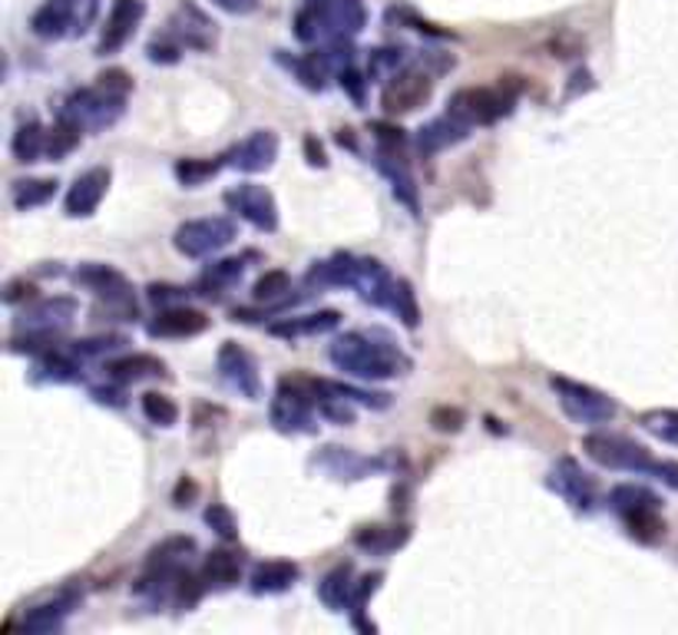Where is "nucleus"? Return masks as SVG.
Listing matches in <instances>:
<instances>
[{"instance_id":"nucleus-21","label":"nucleus","mask_w":678,"mask_h":635,"mask_svg":"<svg viewBox=\"0 0 678 635\" xmlns=\"http://www.w3.org/2000/svg\"><path fill=\"white\" fill-rule=\"evenodd\" d=\"M298 566L288 562V559H272V562H262L255 572H252V592H285L295 579H298Z\"/></svg>"},{"instance_id":"nucleus-16","label":"nucleus","mask_w":678,"mask_h":635,"mask_svg":"<svg viewBox=\"0 0 678 635\" xmlns=\"http://www.w3.org/2000/svg\"><path fill=\"white\" fill-rule=\"evenodd\" d=\"M107 186H110V169H90V173H84V176L74 183L70 196H67V216H74V219L94 216L97 206H100V199L107 196Z\"/></svg>"},{"instance_id":"nucleus-10","label":"nucleus","mask_w":678,"mask_h":635,"mask_svg":"<svg viewBox=\"0 0 678 635\" xmlns=\"http://www.w3.org/2000/svg\"><path fill=\"white\" fill-rule=\"evenodd\" d=\"M179 47H193V51H209L216 44V24L196 8L189 0L176 8V14L170 18V31H166Z\"/></svg>"},{"instance_id":"nucleus-32","label":"nucleus","mask_w":678,"mask_h":635,"mask_svg":"<svg viewBox=\"0 0 678 635\" xmlns=\"http://www.w3.org/2000/svg\"><path fill=\"white\" fill-rule=\"evenodd\" d=\"M404 54L407 51H397V47H384V51H374L371 54V64H368V84H384V80H394L397 77V67L404 64Z\"/></svg>"},{"instance_id":"nucleus-19","label":"nucleus","mask_w":678,"mask_h":635,"mask_svg":"<svg viewBox=\"0 0 678 635\" xmlns=\"http://www.w3.org/2000/svg\"><path fill=\"white\" fill-rule=\"evenodd\" d=\"M467 123H460L457 117H440V120H434V123H427L424 130H420V136H417V146L424 150V153H440V150H447V146H453V143H460V140H467Z\"/></svg>"},{"instance_id":"nucleus-14","label":"nucleus","mask_w":678,"mask_h":635,"mask_svg":"<svg viewBox=\"0 0 678 635\" xmlns=\"http://www.w3.org/2000/svg\"><path fill=\"white\" fill-rule=\"evenodd\" d=\"M77 285L90 288L97 298H107L113 308L123 305L127 311H136V302H133V295H130L127 278H123L117 269H110V265H84V269L77 272Z\"/></svg>"},{"instance_id":"nucleus-27","label":"nucleus","mask_w":678,"mask_h":635,"mask_svg":"<svg viewBox=\"0 0 678 635\" xmlns=\"http://www.w3.org/2000/svg\"><path fill=\"white\" fill-rule=\"evenodd\" d=\"M609 503L622 513V516H628V513H635V510H658V496L652 493V490H645V486H635V483H622V486H615L612 490V496H609Z\"/></svg>"},{"instance_id":"nucleus-6","label":"nucleus","mask_w":678,"mask_h":635,"mask_svg":"<svg viewBox=\"0 0 678 635\" xmlns=\"http://www.w3.org/2000/svg\"><path fill=\"white\" fill-rule=\"evenodd\" d=\"M236 239V226L229 219H196L179 226L176 249L189 259H206L219 249H226Z\"/></svg>"},{"instance_id":"nucleus-35","label":"nucleus","mask_w":678,"mask_h":635,"mask_svg":"<svg viewBox=\"0 0 678 635\" xmlns=\"http://www.w3.org/2000/svg\"><path fill=\"white\" fill-rule=\"evenodd\" d=\"M358 539V546H364V549H374V552H391L394 546H401L404 539H407V533H394V529H381V526H368L364 533H358L354 536Z\"/></svg>"},{"instance_id":"nucleus-3","label":"nucleus","mask_w":678,"mask_h":635,"mask_svg":"<svg viewBox=\"0 0 678 635\" xmlns=\"http://www.w3.org/2000/svg\"><path fill=\"white\" fill-rule=\"evenodd\" d=\"M100 14V0H44V8L31 18V31L41 41L84 37Z\"/></svg>"},{"instance_id":"nucleus-9","label":"nucleus","mask_w":678,"mask_h":635,"mask_svg":"<svg viewBox=\"0 0 678 635\" xmlns=\"http://www.w3.org/2000/svg\"><path fill=\"white\" fill-rule=\"evenodd\" d=\"M430 94H434V80H430V74L411 67V70L397 74V77L384 87L381 103H384L387 113H411V110L424 107V103L430 100Z\"/></svg>"},{"instance_id":"nucleus-24","label":"nucleus","mask_w":678,"mask_h":635,"mask_svg":"<svg viewBox=\"0 0 678 635\" xmlns=\"http://www.w3.org/2000/svg\"><path fill=\"white\" fill-rule=\"evenodd\" d=\"M338 311H318V315H308V318H292V321H282V325H272L269 331L272 335H282V338H298V335H321V331H331L338 328Z\"/></svg>"},{"instance_id":"nucleus-28","label":"nucleus","mask_w":678,"mask_h":635,"mask_svg":"<svg viewBox=\"0 0 678 635\" xmlns=\"http://www.w3.org/2000/svg\"><path fill=\"white\" fill-rule=\"evenodd\" d=\"M351 592H354L351 566H338V569H331V572L325 576V582H321V599H325V605H331V609H345L348 599H354Z\"/></svg>"},{"instance_id":"nucleus-18","label":"nucleus","mask_w":678,"mask_h":635,"mask_svg":"<svg viewBox=\"0 0 678 635\" xmlns=\"http://www.w3.org/2000/svg\"><path fill=\"white\" fill-rule=\"evenodd\" d=\"M556 480H553V486L576 506V510H589V503H592V493H595V483H592V477L589 473H582L572 460H562L559 463V470L553 473Z\"/></svg>"},{"instance_id":"nucleus-12","label":"nucleus","mask_w":678,"mask_h":635,"mask_svg":"<svg viewBox=\"0 0 678 635\" xmlns=\"http://www.w3.org/2000/svg\"><path fill=\"white\" fill-rule=\"evenodd\" d=\"M74 315H77L74 298H47V302H37L31 311H24V321L18 328H28V335L54 341L57 331H64L74 321Z\"/></svg>"},{"instance_id":"nucleus-42","label":"nucleus","mask_w":678,"mask_h":635,"mask_svg":"<svg viewBox=\"0 0 678 635\" xmlns=\"http://www.w3.org/2000/svg\"><path fill=\"white\" fill-rule=\"evenodd\" d=\"M34 292H37V288L21 278V282H11V285H8L4 302H8V305H18V302H24V298H34Z\"/></svg>"},{"instance_id":"nucleus-8","label":"nucleus","mask_w":678,"mask_h":635,"mask_svg":"<svg viewBox=\"0 0 678 635\" xmlns=\"http://www.w3.org/2000/svg\"><path fill=\"white\" fill-rule=\"evenodd\" d=\"M226 206H229L236 216L249 219V222H252L255 229H262V232H275V229H278L275 199H272V193L262 189V186L245 183V186L229 189V193H226Z\"/></svg>"},{"instance_id":"nucleus-30","label":"nucleus","mask_w":678,"mask_h":635,"mask_svg":"<svg viewBox=\"0 0 678 635\" xmlns=\"http://www.w3.org/2000/svg\"><path fill=\"white\" fill-rule=\"evenodd\" d=\"M625 526H628V533H632L638 543H658V539L665 536V523H661V516H658L655 506H652V510H635V513H628V516H625Z\"/></svg>"},{"instance_id":"nucleus-34","label":"nucleus","mask_w":678,"mask_h":635,"mask_svg":"<svg viewBox=\"0 0 678 635\" xmlns=\"http://www.w3.org/2000/svg\"><path fill=\"white\" fill-rule=\"evenodd\" d=\"M143 414L160 427H173L179 420V407L166 394H156V391L143 394Z\"/></svg>"},{"instance_id":"nucleus-7","label":"nucleus","mask_w":678,"mask_h":635,"mask_svg":"<svg viewBox=\"0 0 678 635\" xmlns=\"http://www.w3.org/2000/svg\"><path fill=\"white\" fill-rule=\"evenodd\" d=\"M553 391H559V401L566 407V414L579 424H602V420H612L615 417V404L592 391V387H582V384H572V381H562V377H553L549 381Z\"/></svg>"},{"instance_id":"nucleus-1","label":"nucleus","mask_w":678,"mask_h":635,"mask_svg":"<svg viewBox=\"0 0 678 635\" xmlns=\"http://www.w3.org/2000/svg\"><path fill=\"white\" fill-rule=\"evenodd\" d=\"M331 361L354 377H391V374H404L411 368V361L391 344V341H371V335H348L331 348Z\"/></svg>"},{"instance_id":"nucleus-23","label":"nucleus","mask_w":678,"mask_h":635,"mask_svg":"<svg viewBox=\"0 0 678 635\" xmlns=\"http://www.w3.org/2000/svg\"><path fill=\"white\" fill-rule=\"evenodd\" d=\"M107 374L117 377V381H143V377L166 374V364L160 358H150V354H133V358H123V361H110Z\"/></svg>"},{"instance_id":"nucleus-11","label":"nucleus","mask_w":678,"mask_h":635,"mask_svg":"<svg viewBox=\"0 0 678 635\" xmlns=\"http://www.w3.org/2000/svg\"><path fill=\"white\" fill-rule=\"evenodd\" d=\"M143 14H146L143 0H113L107 28H103V37H100V54L110 57V54H117L120 47H127V41L136 34Z\"/></svg>"},{"instance_id":"nucleus-26","label":"nucleus","mask_w":678,"mask_h":635,"mask_svg":"<svg viewBox=\"0 0 678 635\" xmlns=\"http://www.w3.org/2000/svg\"><path fill=\"white\" fill-rule=\"evenodd\" d=\"M54 193H57V183L54 179H21V183H14V206L21 209V212H28V209H37V206H44V202H51L54 199Z\"/></svg>"},{"instance_id":"nucleus-2","label":"nucleus","mask_w":678,"mask_h":635,"mask_svg":"<svg viewBox=\"0 0 678 635\" xmlns=\"http://www.w3.org/2000/svg\"><path fill=\"white\" fill-rule=\"evenodd\" d=\"M295 28L302 41H345L364 28V8L361 0H308L295 18Z\"/></svg>"},{"instance_id":"nucleus-22","label":"nucleus","mask_w":678,"mask_h":635,"mask_svg":"<svg viewBox=\"0 0 678 635\" xmlns=\"http://www.w3.org/2000/svg\"><path fill=\"white\" fill-rule=\"evenodd\" d=\"M74 605H77V595H74V592H64L57 602L37 605V609L24 618V628H31V632H51V628H61V622L74 612Z\"/></svg>"},{"instance_id":"nucleus-29","label":"nucleus","mask_w":678,"mask_h":635,"mask_svg":"<svg viewBox=\"0 0 678 635\" xmlns=\"http://www.w3.org/2000/svg\"><path fill=\"white\" fill-rule=\"evenodd\" d=\"M242 272H245V262L242 259H226V262H219V265H212L206 275H203V288H212L209 292V298L216 295H222V288H232V285H239V278H242Z\"/></svg>"},{"instance_id":"nucleus-4","label":"nucleus","mask_w":678,"mask_h":635,"mask_svg":"<svg viewBox=\"0 0 678 635\" xmlns=\"http://www.w3.org/2000/svg\"><path fill=\"white\" fill-rule=\"evenodd\" d=\"M516 77H506V84H500L496 90H460L450 100V117H457L460 123L473 127V123H496L500 117L510 113L513 97L520 94V84H513Z\"/></svg>"},{"instance_id":"nucleus-31","label":"nucleus","mask_w":678,"mask_h":635,"mask_svg":"<svg viewBox=\"0 0 678 635\" xmlns=\"http://www.w3.org/2000/svg\"><path fill=\"white\" fill-rule=\"evenodd\" d=\"M80 133H84L80 123L61 117V123H57V127L51 130V136H47V156H51V160H64V156L80 143Z\"/></svg>"},{"instance_id":"nucleus-45","label":"nucleus","mask_w":678,"mask_h":635,"mask_svg":"<svg viewBox=\"0 0 678 635\" xmlns=\"http://www.w3.org/2000/svg\"><path fill=\"white\" fill-rule=\"evenodd\" d=\"M305 153H308V163H311V166H325V163H328V160H325V150H321V143H318L315 136L305 140Z\"/></svg>"},{"instance_id":"nucleus-38","label":"nucleus","mask_w":678,"mask_h":635,"mask_svg":"<svg viewBox=\"0 0 678 635\" xmlns=\"http://www.w3.org/2000/svg\"><path fill=\"white\" fill-rule=\"evenodd\" d=\"M285 292H292L288 272H269V275H262V278L255 282V298H278V295H285Z\"/></svg>"},{"instance_id":"nucleus-44","label":"nucleus","mask_w":678,"mask_h":635,"mask_svg":"<svg viewBox=\"0 0 678 635\" xmlns=\"http://www.w3.org/2000/svg\"><path fill=\"white\" fill-rule=\"evenodd\" d=\"M658 480H665L671 490H678V463L675 460H655V470H652Z\"/></svg>"},{"instance_id":"nucleus-37","label":"nucleus","mask_w":678,"mask_h":635,"mask_svg":"<svg viewBox=\"0 0 678 635\" xmlns=\"http://www.w3.org/2000/svg\"><path fill=\"white\" fill-rule=\"evenodd\" d=\"M391 308L404 318V325L407 328H417V305H414V292H411V285L407 282H397L394 285V298H391Z\"/></svg>"},{"instance_id":"nucleus-40","label":"nucleus","mask_w":678,"mask_h":635,"mask_svg":"<svg viewBox=\"0 0 678 635\" xmlns=\"http://www.w3.org/2000/svg\"><path fill=\"white\" fill-rule=\"evenodd\" d=\"M430 424H434L437 430H444V434H457V430L463 427V410H460V407H437V410L430 414Z\"/></svg>"},{"instance_id":"nucleus-5","label":"nucleus","mask_w":678,"mask_h":635,"mask_svg":"<svg viewBox=\"0 0 678 635\" xmlns=\"http://www.w3.org/2000/svg\"><path fill=\"white\" fill-rule=\"evenodd\" d=\"M582 450L602 463V467H615V470H635V473H652L655 460L648 457L645 447L625 440V437H609V434H592L582 440Z\"/></svg>"},{"instance_id":"nucleus-39","label":"nucleus","mask_w":678,"mask_h":635,"mask_svg":"<svg viewBox=\"0 0 678 635\" xmlns=\"http://www.w3.org/2000/svg\"><path fill=\"white\" fill-rule=\"evenodd\" d=\"M206 523L222 536V539H236L239 536V529H236V519H232V513L222 506V503H212L209 510H206Z\"/></svg>"},{"instance_id":"nucleus-15","label":"nucleus","mask_w":678,"mask_h":635,"mask_svg":"<svg viewBox=\"0 0 678 635\" xmlns=\"http://www.w3.org/2000/svg\"><path fill=\"white\" fill-rule=\"evenodd\" d=\"M219 371H222V377H226V384L229 387H236L239 394H245L249 401H259V371H255V361H252V354L249 351H242L239 344H226L222 351H219Z\"/></svg>"},{"instance_id":"nucleus-25","label":"nucleus","mask_w":678,"mask_h":635,"mask_svg":"<svg viewBox=\"0 0 678 635\" xmlns=\"http://www.w3.org/2000/svg\"><path fill=\"white\" fill-rule=\"evenodd\" d=\"M18 163H37L41 153H47V133L41 130V123H24L18 133H14V143H11Z\"/></svg>"},{"instance_id":"nucleus-36","label":"nucleus","mask_w":678,"mask_h":635,"mask_svg":"<svg viewBox=\"0 0 678 635\" xmlns=\"http://www.w3.org/2000/svg\"><path fill=\"white\" fill-rule=\"evenodd\" d=\"M219 166H222V163H209V160H186V163H179V166H176V176H179V183H186V186H199L203 179L216 176V173H219Z\"/></svg>"},{"instance_id":"nucleus-17","label":"nucleus","mask_w":678,"mask_h":635,"mask_svg":"<svg viewBox=\"0 0 678 635\" xmlns=\"http://www.w3.org/2000/svg\"><path fill=\"white\" fill-rule=\"evenodd\" d=\"M209 328V318L203 311L193 308H166L163 315H156V321L150 325L153 338H189V335H203Z\"/></svg>"},{"instance_id":"nucleus-13","label":"nucleus","mask_w":678,"mask_h":635,"mask_svg":"<svg viewBox=\"0 0 678 635\" xmlns=\"http://www.w3.org/2000/svg\"><path fill=\"white\" fill-rule=\"evenodd\" d=\"M275 156H278V136L269 133V130H259V133H252L249 140L236 143L222 160H226V166H232V169L262 173V169H269V166L275 163Z\"/></svg>"},{"instance_id":"nucleus-33","label":"nucleus","mask_w":678,"mask_h":635,"mask_svg":"<svg viewBox=\"0 0 678 635\" xmlns=\"http://www.w3.org/2000/svg\"><path fill=\"white\" fill-rule=\"evenodd\" d=\"M638 420L648 434L661 437L665 444H678V410H648Z\"/></svg>"},{"instance_id":"nucleus-46","label":"nucleus","mask_w":678,"mask_h":635,"mask_svg":"<svg viewBox=\"0 0 678 635\" xmlns=\"http://www.w3.org/2000/svg\"><path fill=\"white\" fill-rule=\"evenodd\" d=\"M196 493H199V486H196L193 480H183V483L176 486V506H186L183 500H193Z\"/></svg>"},{"instance_id":"nucleus-41","label":"nucleus","mask_w":678,"mask_h":635,"mask_svg":"<svg viewBox=\"0 0 678 635\" xmlns=\"http://www.w3.org/2000/svg\"><path fill=\"white\" fill-rule=\"evenodd\" d=\"M150 298H153L156 305L176 308V305H183V302L189 298V292H186V288H173V285H150Z\"/></svg>"},{"instance_id":"nucleus-20","label":"nucleus","mask_w":678,"mask_h":635,"mask_svg":"<svg viewBox=\"0 0 678 635\" xmlns=\"http://www.w3.org/2000/svg\"><path fill=\"white\" fill-rule=\"evenodd\" d=\"M242 579V556L229 552V549H216L209 552L206 566H203V582L216 585V589H229Z\"/></svg>"},{"instance_id":"nucleus-43","label":"nucleus","mask_w":678,"mask_h":635,"mask_svg":"<svg viewBox=\"0 0 678 635\" xmlns=\"http://www.w3.org/2000/svg\"><path fill=\"white\" fill-rule=\"evenodd\" d=\"M212 4L226 14H252L259 8V0H212Z\"/></svg>"}]
</instances>
